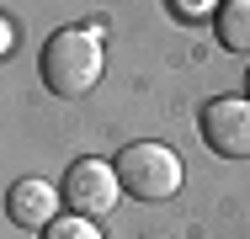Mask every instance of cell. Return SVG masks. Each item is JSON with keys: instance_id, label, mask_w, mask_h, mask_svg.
Listing matches in <instances>:
<instances>
[{"instance_id": "7", "label": "cell", "mask_w": 250, "mask_h": 239, "mask_svg": "<svg viewBox=\"0 0 250 239\" xmlns=\"http://www.w3.org/2000/svg\"><path fill=\"white\" fill-rule=\"evenodd\" d=\"M43 239H101V229H96V218L64 213V218H53L48 229H43Z\"/></svg>"}, {"instance_id": "4", "label": "cell", "mask_w": 250, "mask_h": 239, "mask_svg": "<svg viewBox=\"0 0 250 239\" xmlns=\"http://www.w3.org/2000/svg\"><path fill=\"white\" fill-rule=\"evenodd\" d=\"M202 143L218 159H250V96H218L197 117Z\"/></svg>"}, {"instance_id": "10", "label": "cell", "mask_w": 250, "mask_h": 239, "mask_svg": "<svg viewBox=\"0 0 250 239\" xmlns=\"http://www.w3.org/2000/svg\"><path fill=\"white\" fill-rule=\"evenodd\" d=\"M245 96H250V69H245Z\"/></svg>"}, {"instance_id": "1", "label": "cell", "mask_w": 250, "mask_h": 239, "mask_svg": "<svg viewBox=\"0 0 250 239\" xmlns=\"http://www.w3.org/2000/svg\"><path fill=\"white\" fill-rule=\"evenodd\" d=\"M101 69H106V59H101V32L96 27H59L48 43H43V53H38L43 85L53 96H64V101L96 91Z\"/></svg>"}, {"instance_id": "8", "label": "cell", "mask_w": 250, "mask_h": 239, "mask_svg": "<svg viewBox=\"0 0 250 239\" xmlns=\"http://www.w3.org/2000/svg\"><path fill=\"white\" fill-rule=\"evenodd\" d=\"M218 5H224V0H170V11H176L181 21H202V16L218 11Z\"/></svg>"}, {"instance_id": "2", "label": "cell", "mask_w": 250, "mask_h": 239, "mask_svg": "<svg viewBox=\"0 0 250 239\" xmlns=\"http://www.w3.org/2000/svg\"><path fill=\"white\" fill-rule=\"evenodd\" d=\"M117 181L128 197H139V202H170L181 181H187V170H181V154L170 149V143H128L123 154H117Z\"/></svg>"}, {"instance_id": "6", "label": "cell", "mask_w": 250, "mask_h": 239, "mask_svg": "<svg viewBox=\"0 0 250 239\" xmlns=\"http://www.w3.org/2000/svg\"><path fill=\"white\" fill-rule=\"evenodd\" d=\"M218 43L229 53H250V0H224L218 5Z\"/></svg>"}, {"instance_id": "5", "label": "cell", "mask_w": 250, "mask_h": 239, "mask_svg": "<svg viewBox=\"0 0 250 239\" xmlns=\"http://www.w3.org/2000/svg\"><path fill=\"white\" fill-rule=\"evenodd\" d=\"M59 207H64V191L48 186V181H38V176H27V181H16V186L5 191V213H11L16 229H38L43 234L53 218H64Z\"/></svg>"}, {"instance_id": "3", "label": "cell", "mask_w": 250, "mask_h": 239, "mask_svg": "<svg viewBox=\"0 0 250 239\" xmlns=\"http://www.w3.org/2000/svg\"><path fill=\"white\" fill-rule=\"evenodd\" d=\"M59 191H64V207L80 213V218H101V213L117 207V197H128L123 181H117V165H106V159H75L64 170Z\"/></svg>"}, {"instance_id": "9", "label": "cell", "mask_w": 250, "mask_h": 239, "mask_svg": "<svg viewBox=\"0 0 250 239\" xmlns=\"http://www.w3.org/2000/svg\"><path fill=\"white\" fill-rule=\"evenodd\" d=\"M11 48H16V21L5 16V21H0V53H11Z\"/></svg>"}]
</instances>
